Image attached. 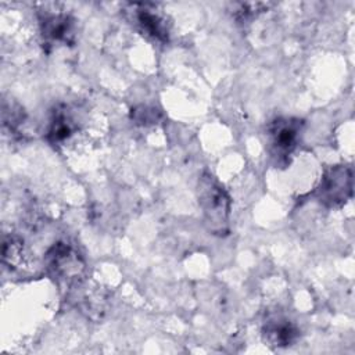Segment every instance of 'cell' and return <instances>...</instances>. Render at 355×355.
<instances>
[{"label": "cell", "mask_w": 355, "mask_h": 355, "mask_svg": "<svg viewBox=\"0 0 355 355\" xmlns=\"http://www.w3.org/2000/svg\"><path fill=\"white\" fill-rule=\"evenodd\" d=\"M197 197L209 232L219 236L226 234L229 232L230 197L212 173L205 172L200 176Z\"/></svg>", "instance_id": "obj_1"}, {"label": "cell", "mask_w": 355, "mask_h": 355, "mask_svg": "<svg viewBox=\"0 0 355 355\" xmlns=\"http://www.w3.org/2000/svg\"><path fill=\"white\" fill-rule=\"evenodd\" d=\"M304 122L298 118H276L266 129L268 150L277 165H287L302 132Z\"/></svg>", "instance_id": "obj_2"}, {"label": "cell", "mask_w": 355, "mask_h": 355, "mask_svg": "<svg viewBox=\"0 0 355 355\" xmlns=\"http://www.w3.org/2000/svg\"><path fill=\"white\" fill-rule=\"evenodd\" d=\"M352 196L351 168L337 165L330 168L316 187L318 200L326 207H340Z\"/></svg>", "instance_id": "obj_3"}, {"label": "cell", "mask_w": 355, "mask_h": 355, "mask_svg": "<svg viewBox=\"0 0 355 355\" xmlns=\"http://www.w3.org/2000/svg\"><path fill=\"white\" fill-rule=\"evenodd\" d=\"M46 265L54 277L62 280H76L85 270L80 255L65 243H57L47 251Z\"/></svg>", "instance_id": "obj_4"}, {"label": "cell", "mask_w": 355, "mask_h": 355, "mask_svg": "<svg viewBox=\"0 0 355 355\" xmlns=\"http://www.w3.org/2000/svg\"><path fill=\"white\" fill-rule=\"evenodd\" d=\"M132 21L139 31L161 43L169 39V22L166 17L159 12L157 6L150 3H133L129 6Z\"/></svg>", "instance_id": "obj_5"}, {"label": "cell", "mask_w": 355, "mask_h": 355, "mask_svg": "<svg viewBox=\"0 0 355 355\" xmlns=\"http://www.w3.org/2000/svg\"><path fill=\"white\" fill-rule=\"evenodd\" d=\"M40 32L46 44H68L73 42V21L65 12L44 10L39 17Z\"/></svg>", "instance_id": "obj_6"}, {"label": "cell", "mask_w": 355, "mask_h": 355, "mask_svg": "<svg viewBox=\"0 0 355 355\" xmlns=\"http://www.w3.org/2000/svg\"><path fill=\"white\" fill-rule=\"evenodd\" d=\"M262 337L272 347H288L297 340L298 329L284 316H272L262 327Z\"/></svg>", "instance_id": "obj_7"}, {"label": "cell", "mask_w": 355, "mask_h": 355, "mask_svg": "<svg viewBox=\"0 0 355 355\" xmlns=\"http://www.w3.org/2000/svg\"><path fill=\"white\" fill-rule=\"evenodd\" d=\"M76 130L75 121L67 110H55L47 129V140L51 144H60L68 140Z\"/></svg>", "instance_id": "obj_8"}, {"label": "cell", "mask_w": 355, "mask_h": 355, "mask_svg": "<svg viewBox=\"0 0 355 355\" xmlns=\"http://www.w3.org/2000/svg\"><path fill=\"white\" fill-rule=\"evenodd\" d=\"M21 255H22L21 241L15 237L6 239L4 245H3V259H4V262H8V265H11V266H17L22 261Z\"/></svg>", "instance_id": "obj_9"}, {"label": "cell", "mask_w": 355, "mask_h": 355, "mask_svg": "<svg viewBox=\"0 0 355 355\" xmlns=\"http://www.w3.org/2000/svg\"><path fill=\"white\" fill-rule=\"evenodd\" d=\"M266 7V4L263 3H245V4H239V8L234 11V18L240 22L252 19L254 17H257L258 12H262L263 8Z\"/></svg>", "instance_id": "obj_10"}]
</instances>
